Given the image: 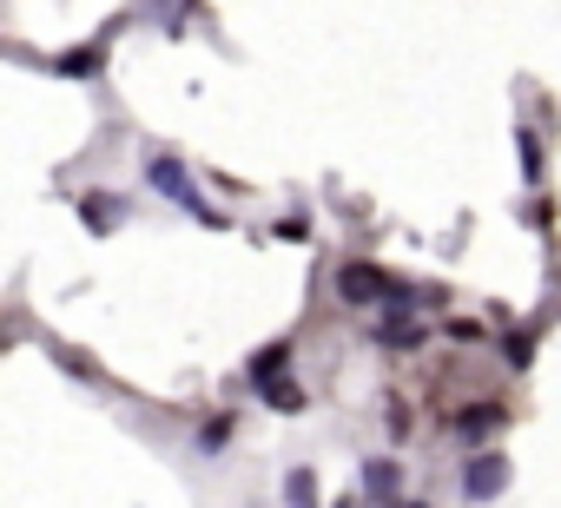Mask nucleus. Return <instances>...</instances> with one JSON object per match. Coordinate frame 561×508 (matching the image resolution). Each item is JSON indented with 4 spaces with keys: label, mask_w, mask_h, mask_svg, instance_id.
Returning a JSON list of instances; mask_svg holds the SVG:
<instances>
[{
    "label": "nucleus",
    "mask_w": 561,
    "mask_h": 508,
    "mask_svg": "<svg viewBox=\"0 0 561 508\" xmlns=\"http://www.w3.org/2000/svg\"><path fill=\"white\" fill-rule=\"evenodd\" d=\"M146 185H152V192H165V198H172L179 211H205V198H198V185L185 178V165H179L172 152H159V159L146 165Z\"/></svg>",
    "instance_id": "obj_1"
},
{
    "label": "nucleus",
    "mask_w": 561,
    "mask_h": 508,
    "mask_svg": "<svg viewBox=\"0 0 561 508\" xmlns=\"http://www.w3.org/2000/svg\"><path fill=\"white\" fill-rule=\"evenodd\" d=\"M502 482H508V469H502L495 455H482V462H469V475H462V488H469L476 501H489V495H495Z\"/></svg>",
    "instance_id": "obj_2"
},
{
    "label": "nucleus",
    "mask_w": 561,
    "mask_h": 508,
    "mask_svg": "<svg viewBox=\"0 0 561 508\" xmlns=\"http://www.w3.org/2000/svg\"><path fill=\"white\" fill-rule=\"evenodd\" d=\"M397 482H403V469H397L390 455H377V462L364 469V495H370V501H390V495H397Z\"/></svg>",
    "instance_id": "obj_3"
},
{
    "label": "nucleus",
    "mask_w": 561,
    "mask_h": 508,
    "mask_svg": "<svg viewBox=\"0 0 561 508\" xmlns=\"http://www.w3.org/2000/svg\"><path fill=\"white\" fill-rule=\"evenodd\" d=\"M337 291H344V298H357V304H370V298H383L390 285H383L377 272H364V265H357V272H344V278H337Z\"/></svg>",
    "instance_id": "obj_4"
},
{
    "label": "nucleus",
    "mask_w": 561,
    "mask_h": 508,
    "mask_svg": "<svg viewBox=\"0 0 561 508\" xmlns=\"http://www.w3.org/2000/svg\"><path fill=\"white\" fill-rule=\"evenodd\" d=\"M508 423V409H495V403H482V409H469V423L456 429V442H476V436H489V429H502Z\"/></svg>",
    "instance_id": "obj_5"
},
{
    "label": "nucleus",
    "mask_w": 561,
    "mask_h": 508,
    "mask_svg": "<svg viewBox=\"0 0 561 508\" xmlns=\"http://www.w3.org/2000/svg\"><path fill=\"white\" fill-rule=\"evenodd\" d=\"M285 357H291V344H271V350H264V357H257V363H251V383H257V390H264V383H271V377H277V370H285Z\"/></svg>",
    "instance_id": "obj_6"
},
{
    "label": "nucleus",
    "mask_w": 561,
    "mask_h": 508,
    "mask_svg": "<svg viewBox=\"0 0 561 508\" xmlns=\"http://www.w3.org/2000/svg\"><path fill=\"white\" fill-rule=\"evenodd\" d=\"M264 403H277V409H305V390L285 383V377H271V383H264Z\"/></svg>",
    "instance_id": "obj_7"
},
{
    "label": "nucleus",
    "mask_w": 561,
    "mask_h": 508,
    "mask_svg": "<svg viewBox=\"0 0 561 508\" xmlns=\"http://www.w3.org/2000/svg\"><path fill=\"white\" fill-rule=\"evenodd\" d=\"M285 495H291V508H311V501H318V482H311V469H298V475L285 482Z\"/></svg>",
    "instance_id": "obj_8"
},
{
    "label": "nucleus",
    "mask_w": 561,
    "mask_h": 508,
    "mask_svg": "<svg viewBox=\"0 0 561 508\" xmlns=\"http://www.w3.org/2000/svg\"><path fill=\"white\" fill-rule=\"evenodd\" d=\"M60 73H100V54H67Z\"/></svg>",
    "instance_id": "obj_9"
},
{
    "label": "nucleus",
    "mask_w": 561,
    "mask_h": 508,
    "mask_svg": "<svg viewBox=\"0 0 561 508\" xmlns=\"http://www.w3.org/2000/svg\"><path fill=\"white\" fill-rule=\"evenodd\" d=\"M225 436H231V416H218V423H205V436H198V442H205V449H218Z\"/></svg>",
    "instance_id": "obj_10"
},
{
    "label": "nucleus",
    "mask_w": 561,
    "mask_h": 508,
    "mask_svg": "<svg viewBox=\"0 0 561 508\" xmlns=\"http://www.w3.org/2000/svg\"><path fill=\"white\" fill-rule=\"evenodd\" d=\"M410 508H423V501H410Z\"/></svg>",
    "instance_id": "obj_11"
}]
</instances>
